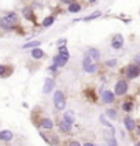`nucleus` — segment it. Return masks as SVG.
<instances>
[{
    "label": "nucleus",
    "mask_w": 140,
    "mask_h": 146,
    "mask_svg": "<svg viewBox=\"0 0 140 146\" xmlns=\"http://www.w3.org/2000/svg\"><path fill=\"white\" fill-rule=\"evenodd\" d=\"M55 86V82L51 79V78H47L45 79V83H44V88H43V92L44 93H51L52 89Z\"/></svg>",
    "instance_id": "nucleus-6"
},
{
    "label": "nucleus",
    "mask_w": 140,
    "mask_h": 146,
    "mask_svg": "<svg viewBox=\"0 0 140 146\" xmlns=\"http://www.w3.org/2000/svg\"><path fill=\"white\" fill-rule=\"evenodd\" d=\"M52 23H54V18L52 17H48L43 21V26H50V25H52Z\"/></svg>",
    "instance_id": "nucleus-19"
},
{
    "label": "nucleus",
    "mask_w": 140,
    "mask_h": 146,
    "mask_svg": "<svg viewBox=\"0 0 140 146\" xmlns=\"http://www.w3.org/2000/svg\"><path fill=\"white\" fill-rule=\"evenodd\" d=\"M63 117H65V121H67L69 124H73V123H74V113H73L72 111H66Z\"/></svg>",
    "instance_id": "nucleus-11"
},
{
    "label": "nucleus",
    "mask_w": 140,
    "mask_h": 146,
    "mask_svg": "<svg viewBox=\"0 0 140 146\" xmlns=\"http://www.w3.org/2000/svg\"><path fill=\"white\" fill-rule=\"evenodd\" d=\"M89 66H91V57L88 55H85L84 59H82V67H84V70H87Z\"/></svg>",
    "instance_id": "nucleus-16"
},
{
    "label": "nucleus",
    "mask_w": 140,
    "mask_h": 146,
    "mask_svg": "<svg viewBox=\"0 0 140 146\" xmlns=\"http://www.w3.org/2000/svg\"><path fill=\"white\" fill-rule=\"evenodd\" d=\"M66 62H67V59L62 57V56H55V59H54V66L55 67H63L65 64H66Z\"/></svg>",
    "instance_id": "nucleus-8"
},
{
    "label": "nucleus",
    "mask_w": 140,
    "mask_h": 146,
    "mask_svg": "<svg viewBox=\"0 0 140 146\" xmlns=\"http://www.w3.org/2000/svg\"><path fill=\"white\" fill-rule=\"evenodd\" d=\"M32 56H33L34 59H41L43 56H44V52H43L41 49H38V48H34V49L32 51Z\"/></svg>",
    "instance_id": "nucleus-12"
},
{
    "label": "nucleus",
    "mask_w": 140,
    "mask_h": 146,
    "mask_svg": "<svg viewBox=\"0 0 140 146\" xmlns=\"http://www.w3.org/2000/svg\"><path fill=\"white\" fill-rule=\"evenodd\" d=\"M85 71H87V72H91V74H92V72H95V71H96V66H95V64H91V66H89Z\"/></svg>",
    "instance_id": "nucleus-25"
},
{
    "label": "nucleus",
    "mask_w": 140,
    "mask_h": 146,
    "mask_svg": "<svg viewBox=\"0 0 140 146\" xmlns=\"http://www.w3.org/2000/svg\"><path fill=\"white\" fill-rule=\"evenodd\" d=\"M18 21V15L15 13H10L8 15H6L0 19V26L3 27V29H11L15 26Z\"/></svg>",
    "instance_id": "nucleus-1"
},
{
    "label": "nucleus",
    "mask_w": 140,
    "mask_h": 146,
    "mask_svg": "<svg viewBox=\"0 0 140 146\" xmlns=\"http://www.w3.org/2000/svg\"><path fill=\"white\" fill-rule=\"evenodd\" d=\"M6 72V67L4 66H0V75H3Z\"/></svg>",
    "instance_id": "nucleus-28"
},
{
    "label": "nucleus",
    "mask_w": 140,
    "mask_h": 146,
    "mask_svg": "<svg viewBox=\"0 0 140 146\" xmlns=\"http://www.w3.org/2000/svg\"><path fill=\"white\" fill-rule=\"evenodd\" d=\"M41 127L43 128H52V127H54V123H52V120H50V119H44V120H41Z\"/></svg>",
    "instance_id": "nucleus-14"
},
{
    "label": "nucleus",
    "mask_w": 140,
    "mask_h": 146,
    "mask_svg": "<svg viewBox=\"0 0 140 146\" xmlns=\"http://www.w3.org/2000/svg\"><path fill=\"white\" fill-rule=\"evenodd\" d=\"M60 128L63 130L65 133H70V131H72V124H69L67 121H65V120H62L60 121Z\"/></svg>",
    "instance_id": "nucleus-13"
},
{
    "label": "nucleus",
    "mask_w": 140,
    "mask_h": 146,
    "mask_svg": "<svg viewBox=\"0 0 140 146\" xmlns=\"http://www.w3.org/2000/svg\"><path fill=\"white\" fill-rule=\"evenodd\" d=\"M36 45H40V42H38V41L28 42V44H25V45H23V48H33V46H36Z\"/></svg>",
    "instance_id": "nucleus-22"
},
{
    "label": "nucleus",
    "mask_w": 140,
    "mask_h": 146,
    "mask_svg": "<svg viewBox=\"0 0 140 146\" xmlns=\"http://www.w3.org/2000/svg\"><path fill=\"white\" fill-rule=\"evenodd\" d=\"M0 139L1 141H10V139H13V133L8 131V130L0 131Z\"/></svg>",
    "instance_id": "nucleus-9"
},
{
    "label": "nucleus",
    "mask_w": 140,
    "mask_h": 146,
    "mask_svg": "<svg viewBox=\"0 0 140 146\" xmlns=\"http://www.w3.org/2000/svg\"><path fill=\"white\" fill-rule=\"evenodd\" d=\"M125 127H126L129 131H131V130H133V128H135V123H133V120H132V119H129V117H126V119H125Z\"/></svg>",
    "instance_id": "nucleus-15"
},
{
    "label": "nucleus",
    "mask_w": 140,
    "mask_h": 146,
    "mask_svg": "<svg viewBox=\"0 0 140 146\" xmlns=\"http://www.w3.org/2000/svg\"><path fill=\"white\" fill-rule=\"evenodd\" d=\"M132 102H125V104L122 105V108H124V111H126V112H129V111H132Z\"/></svg>",
    "instance_id": "nucleus-23"
},
{
    "label": "nucleus",
    "mask_w": 140,
    "mask_h": 146,
    "mask_svg": "<svg viewBox=\"0 0 140 146\" xmlns=\"http://www.w3.org/2000/svg\"><path fill=\"white\" fill-rule=\"evenodd\" d=\"M59 52H60V56H62V57L69 59V52H67V49H66V46H60Z\"/></svg>",
    "instance_id": "nucleus-18"
},
{
    "label": "nucleus",
    "mask_w": 140,
    "mask_h": 146,
    "mask_svg": "<svg viewBox=\"0 0 140 146\" xmlns=\"http://www.w3.org/2000/svg\"><path fill=\"white\" fill-rule=\"evenodd\" d=\"M23 15H25L28 19H30V18H32V11H30L29 8H25L23 10Z\"/></svg>",
    "instance_id": "nucleus-24"
},
{
    "label": "nucleus",
    "mask_w": 140,
    "mask_h": 146,
    "mask_svg": "<svg viewBox=\"0 0 140 146\" xmlns=\"http://www.w3.org/2000/svg\"><path fill=\"white\" fill-rule=\"evenodd\" d=\"M54 104H55L56 109H59V111H63L65 105H66V101H65V96L62 92H55L54 94Z\"/></svg>",
    "instance_id": "nucleus-2"
},
{
    "label": "nucleus",
    "mask_w": 140,
    "mask_h": 146,
    "mask_svg": "<svg viewBox=\"0 0 140 146\" xmlns=\"http://www.w3.org/2000/svg\"><path fill=\"white\" fill-rule=\"evenodd\" d=\"M98 17H100V13H99V11H96V13H93L92 15H89V17H85L84 21H91V19H95V18H98Z\"/></svg>",
    "instance_id": "nucleus-20"
},
{
    "label": "nucleus",
    "mask_w": 140,
    "mask_h": 146,
    "mask_svg": "<svg viewBox=\"0 0 140 146\" xmlns=\"http://www.w3.org/2000/svg\"><path fill=\"white\" fill-rule=\"evenodd\" d=\"M89 1H91V3H93V1H95V0H89Z\"/></svg>",
    "instance_id": "nucleus-31"
},
{
    "label": "nucleus",
    "mask_w": 140,
    "mask_h": 146,
    "mask_svg": "<svg viewBox=\"0 0 140 146\" xmlns=\"http://www.w3.org/2000/svg\"><path fill=\"white\" fill-rule=\"evenodd\" d=\"M69 146H80V143L74 141V142H70V145H69Z\"/></svg>",
    "instance_id": "nucleus-29"
},
{
    "label": "nucleus",
    "mask_w": 140,
    "mask_h": 146,
    "mask_svg": "<svg viewBox=\"0 0 140 146\" xmlns=\"http://www.w3.org/2000/svg\"><path fill=\"white\" fill-rule=\"evenodd\" d=\"M111 45H113V48H114V49H119V48H122V45H124V38H122V36H121V34H117V36H114Z\"/></svg>",
    "instance_id": "nucleus-4"
},
{
    "label": "nucleus",
    "mask_w": 140,
    "mask_h": 146,
    "mask_svg": "<svg viewBox=\"0 0 140 146\" xmlns=\"http://www.w3.org/2000/svg\"><path fill=\"white\" fill-rule=\"evenodd\" d=\"M139 67L137 66H129L126 70V74H128V78H136V76L139 75Z\"/></svg>",
    "instance_id": "nucleus-5"
},
{
    "label": "nucleus",
    "mask_w": 140,
    "mask_h": 146,
    "mask_svg": "<svg viewBox=\"0 0 140 146\" xmlns=\"http://www.w3.org/2000/svg\"><path fill=\"white\" fill-rule=\"evenodd\" d=\"M115 63H117L115 60H109V62H107L106 64H107V66H115Z\"/></svg>",
    "instance_id": "nucleus-27"
},
{
    "label": "nucleus",
    "mask_w": 140,
    "mask_h": 146,
    "mask_svg": "<svg viewBox=\"0 0 140 146\" xmlns=\"http://www.w3.org/2000/svg\"><path fill=\"white\" fill-rule=\"evenodd\" d=\"M106 115L109 117H111V119H115V117H117V113H115L114 109H109V111L106 112Z\"/></svg>",
    "instance_id": "nucleus-21"
},
{
    "label": "nucleus",
    "mask_w": 140,
    "mask_h": 146,
    "mask_svg": "<svg viewBox=\"0 0 140 146\" xmlns=\"http://www.w3.org/2000/svg\"><path fill=\"white\" fill-rule=\"evenodd\" d=\"M80 10H81V7H80V4H77V3H73V4L69 6V11H70V13H77V11H80Z\"/></svg>",
    "instance_id": "nucleus-17"
},
{
    "label": "nucleus",
    "mask_w": 140,
    "mask_h": 146,
    "mask_svg": "<svg viewBox=\"0 0 140 146\" xmlns=\"http://www.w3.org/2000/svg\"><path fill=\"white\" fill-rule=\"evenodd\" d=\"M102 100L104 101V102H113V101H114V94L111 92H109V90H104V92L102 93Z\"/></svg>",
    "instance_id": "nucleus-7"
},
{
    "label": "nucleus",
    "mask_w": 140,
    "mask_h": 146,
    "mask_svg": "<svg viewBox=\"0 0 140 146\" xmlns=\"http://www.w3.org/2000/svg\"><path fill=\"white\" fill-rule=\"evenodd\" d=\"M126 82L125 81H118L117 82V85H115V94H118V96H121V94H125L126 93Z\"/></svg>",
    "instance_id": "nucleus-3"
},
{
    "label": "nucleus",
    "mask_w": 140,
    "mask_h": 146,
    "mask_svg": "<svg viewBox=\"0 0 140 146\" xmlns=\"http://www.w3.org/2000/svg\"><path fill=\"white\" fill-rule=\"evenodd\" d=\"M84 146H93V145H92V143H89V142H88V143H85Z\"/></svg>",
    "instance_id": "nucleus-30"
},
{
    "label": "nucleus",
    "mask_w": 140,
    "mask_h": 146,
    "mask_svg": "<svg viewBox=\"0 0 140 146\" xmlns=\"http://www.w3.org/2000/svg\"><path fill=\"white\" fill-rule=\"evenodd\" d=\"M87 55H88L89 57H92L93 60H99V57H100V52L98 49H95V48H91Z\"/></svg>",
    "instance_id": "nucleus-10"
},
{
    "label": "nucleus",
    "mask_w": 140,
    "mask_h": 146,
    "mask_svg": "<svg viewBox=\"0 0 140 146\" xmlns=\"http://www.w3.org/2000/svg\"><path fill=\"white\" fill-rule=\"evenodd\" d=\"M107 146H117V142H115L114 138H111V139H109V142H107Z\"/></svg>",
    "instance_id": "nucleus-26"
}]
</instances>
